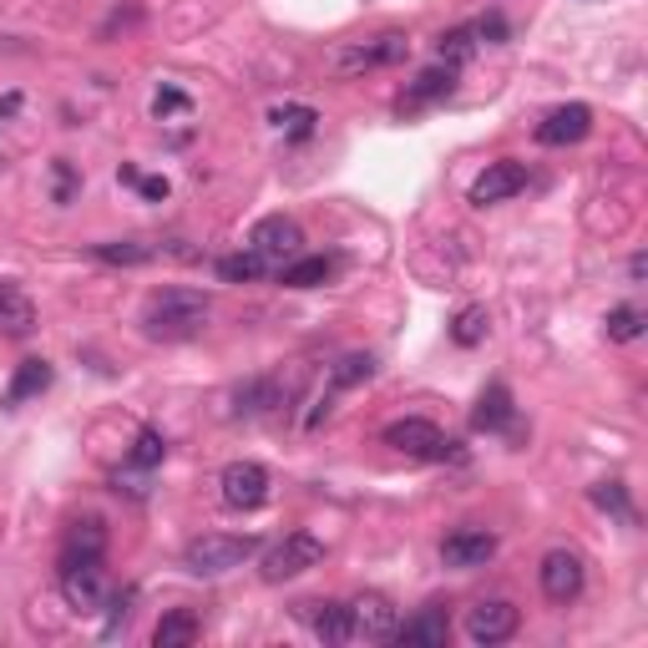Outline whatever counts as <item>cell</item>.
Wrapping results in <instances>:
<instances>
[{
	"label": "cell",
	"instance_id": "1",
	"mask_svg": "<svg viewBox=\"0 0 648 648\" xmlns=\"http://www.w3.org/2000/svg\"><path fill=\"white\" fill-rule=\"evenodd\" d=\"M208 315H213L208 294H198V289H158L143 309V334L147 340H193V334H203Z\"/></svg>",
	"mask_w": 648,
	"mask_h": 648
},
{
	"label": "cell",
	"instance_id": "2",
	"mask_svg": "<svg viewBox=\"0 0 648 648\" xmlns=\"http://www.w3.org/2000/svg\"><path fill=\"white\" fill-rule=\"evenodd\" d=\"M259 553V537H228V532H203L193 537L183 553L187 572H198V578H224V572L243 568L249 557Z\"/></svg>",
	"mask_w": 648,
	"mask_h": 648
},
{
	"label": "cell",
	"instance_id": "3",
	"mask_svg": "<svg viewBox=\"0 0 648 648\" xmlns=\"http://www.w3.org/2000/svg\"><path fill=\"white\" fill-rule=\"evenodd\" d=\"M410 56V36L406 31H385L375 41H360V46H334L330 52V71L334 77H355V71H375V67H396Z\"/></svg>",
	"mask_w": 648,
	"mask_h": 648
},
{
	"label": "cell",
	"instance_id": "4",
	"mask_svg": "<svg viewBox=\"0 0 648 648\" xmlns=\"http://www.w3.org/2000/svg\"><path fill=\"white\" fill-rule=\"evenodd\" d=\"M61 598L77 613H96L106 603V568L102 557H61Z\"/></svg>",
	"mask_w": 648,
	"mask_h": 648
},
{
	"label": "cell",
	"instance_id": "5",
	"mask_svg": "<svg viewBox=\"0 0 648 648\" xmlns=\"http://www.w3.org/2000/svg\"><path fill=\"white\" fill-rule=\"evenodd\" d=\"M385 446H396L400 456H416V462H446V456H456V441H446L436 425L421 421V416L385 425Z\"/></svg>",
	"mask_w": 648,
	"mask_h": 648
},
{
	"label": "cell",
	"instance_id": "6",
	"mask_svg": "<svg viewBox=\"0 0 648 648\" xmlns=\"http://www.w3.org/2000/svg\"><path fill=\"white\" fill-rule=\"evenodd\" d=\"M319 562H325V543L309 537V532H289L284 543L264 553V582H289L299 572L319 568Z\"/></svg>",
	"mask_w": 648,
	"mask_h": 648
},
{
	"label": "cell",
	"instance_id": "7",
	"mask_svg": "<svg viewBox=\"0 0 648 648\" xmlns=\"http://www.w3.org/2000/svg\"><path fill=\"white\" fill-rule=\"evenodd\" d=\"M218 487H224V502L234 512H259L269 502V471L259 462H228Z\"/></svg>",
	"mask_w": 648,
	"mask_h": 648
},
{
	"label": "cell",
	"instance_id": "8",
	"mask_svg": "<svg viewBox=\"0 0 648 648\" xmlns=\"http://www.w3.org/2000/svg\"><path fill=\"white\" fill-rule=\"evenodd\" d=\"M537 578H543V593L553 598V603H572V598L582 593V582H588V568H582L578 553H568V547H553V553L543 557Z\"/></svg>",
	"mask_w": 648,
	"mask_h": 648
},
{
	"label": "cell",
	"instance_id": "9",
	"mask_svg": "<svg viewBox=\"0 0 648 648\" xmlns=\"http://www.w3.org/2000/svg\"><path fill=\"white\" fill-rule=\"evenodd\" d=\"M249 249L264 253V259H294V253L305 249V228L294 224L289 213H269V218H259V224H253Z\"/></svg>",
	"mask_w": 648,
	"mask_h": 648
},
{
	"label": "cell",
	"instance_id": "10",
	"mask_svg": "<svg viewBox=\"0 0 648 648\" xmlns=\"http://www.w3.org/2000/svg\"><path fill=\"white\" fill-rule=\"evenodd\" d=\"M516 623H522L516 603L491 598V603H477V609L466 613V638H471V644H507V638L516 634Z\"/></svg>",
	"mask_w": 648,
	"mask_h": 648
},
{
	"label": "cell",
	"instance_id": "11",
	"mask_svg": "<svg viewBox=\"0 0 648 648\" xmlns=\"http://www.w3.org/2000/svg\"><path fill=\"white\" fill-rule=\"evenodd\" d=\"M491 557H497V532H487V527H462L441 543V562H446V568H462V572L487 568Z\"/></svg>",
	"mask_w": 648,
	"mask_h": 648
},
{
	"label": "cell",
	"instance_id": "12",
	"mask_svg": "<svg viewBox=\"0 0 648 648\" xmlns=\"http://www.w3.org/2000/svg\"><path fill=\"white\" fill-rule=\"evenodd\" d=\"M588 133H593V106H582V102L557 106V112H547V117L537 122V143H543V147L582 143Z\"/></svg>",
	"mask_w": 648,
	"mask_h": 648
},
{
	"label": "cell",
	"instance_id": "13",
	"mask_svg": "<svg viewBox=\"0 0 648 648\" xmlns=\"http://www.w3.org/2000/svg\"><path fill=\"white\" fill-rule=\"evenodd\" d=\"M522 187H527V168L512 162V158H502V162H491L477 183H471V203H477V208H491V203L516 198Z\"/></svg>",
	"mask_w": 648,
	"mask_h": 648
},
{
	"label": "cell",
	"instance_id": "14",
	"mask_svg": "<svg viewBox=\"0 0 648 648\" xmlns=\"http://www.w3.org/2000/svg\"><path fill=\"white\" fill-rule=\"evenodd\" d=\"M350 623H355V638H390L396 634V609H390V598L385 593H360L355 603H350Z\"/></svg>",
	"mask_w": 648,
	"mask_h": 648
},
{
	"label": "cell",
	"instance_id": "15",
	"mask_svg": "<svg viewBox=\"0 0 648 648\" xmlns=\"http://www.w3.org/2000/svg\"><path fill=\"white\" fill-rule=\"evenodd\" d=\"M396 638L400 648H446V638H451V618H446V609H421L416 618H406V623H396Z\"/></svg>",
	"mask_w": 648,
	"mask_h": 648
},
{
	"label": "cell",
	"instance_id": "16",
	"mask_svg": "<svg viewBox=\"0 0 648 648\" xmlns=\"http://www.w3.org/2000/svg\"><path fill=\"white\" fill-rule=\"evenodd\" d=\"M299 618L315 628V638L325 644H350L355 623H350V603H299Z\"/></svg>",
	"mask_w": 648,
	"mask_h": 648
},
{
	"label": "cell",
	"instance_id": "17",
	"mask_svg": "<svg viewBox=\"0 0 648 648\" xmlns=\"http://www.w3.org/2000/svg\"><path fill=\"white\" fill-rule=\"evenodd\" d=\"M0 330L15 334V340L36 330V305H31L26 289L11 284V278H0Z\"/></svg>",
	"mask_w": 648,
	"mask_h": 648
},
{
	"label": "cell",
	"instance_id": "18",
	"mask_svg": "<svg viewBox=\"0 0 648 648\" xmlns=\"http://www.w3.org/2000/svg\"><path fill=\"white\" fill-rule=\"evenodd\" d=\"M52 360H41V355H31V360H21L15 365V375H11V390H5V406H21V400H31V396H41L46 385H52Z\"/></svg>",
	"mask_w": 648,
	"mask_h": 648
},
{
	"label": "cell",
	"instance_id": "19",
	"mask_svg": "<svg viewBox=\"0 0 648 648\" xmlns=\"http://www.w3.org/2000/svg\"><path fill=\"white\" fill-rule=\"evenodd\" d=\"M512 416H516L512 390H507V385H487L477 410H471V425H477V431H502V425H512Z\"/></svg>",
	"mask_w": 648,
	"mask_h": 648
},
{
	"label": "cell",
	"instance_id": "20",
	"mask_svg": "<svg viewBox=\"0 0 648 648\" xmlns=\"http://www.w3.org/2000/svg\"><path fill=\"white\" fill-rule=\"evenodd\" d=\"M106 553V522L102 516H81L71 522L67 543H61V557H102Z\"/></svg>",
	"mask_w": 648,
	"mask_h": 648
},
{
	"label": "cell",
	"instance_id": "21",
	"mask_svg": "<svg viewBox=\"0 0 648 648\" xmlns=\"http://www.w3.org/2000/svg\"><path fill=\"white\" fill-rule=\"evenodd\" d=\"M456 92V71L451 67H431V71H421V77L410 81V92H406V102H400V112L406 106H421V102H441V96H451Z\"/></svg>",
	"mask_w": 648,
	"mask_h": 648
},
{
	"label": "cell",
	"instance_id": "22",
	"mask_svg": "<svg viewBox=\"0 0 648 648\" xmlns=\"http://www.w3.org/2000/svg\"><path fill=\"white\" fill-rule=\"evenodd\" d=\"M198 638V618L187 609H172V613H162V623L152 628V644L158 648H187Z\"/></svg>",
	"mask_w": 648,
	"mask_h": 648
},
{
	"label": "cell",
	"instance_id": "23",
	"mask_svg": "<svg viewBox=\"0 0 648 648\" xmlns=\"http://www.w3.org/2000/svg\"><path fill=\"white\" fill-rule=\"evenodd\" d=\"M330 259H319V253H309V259H294V264H284V274H278V284L284 289H319L325 278H330Z\"/></svg>",
	"mask_w": 648,
	"mask_h": 648
},
{
	"label": "cell",
	"instance_id": "24",
	"mask_svg": "<svg viewBox=\"0 0 648 648\" xmlns=\"http://www.w3.org/2000/svg\"><path fill=\"white\" fill-rule=\"evenodd\" d=\"M487 330H491V315H487V305H466L462 315L451 319V340L462 344V350H477V344L487 340Z\"/></svg>",
	"mask_w": 648,
	"mask_h": 648
},
{
	"label": "cell",
	"instance_id": "25",
	"mask_svg": "<svg viewBox=\"0 0 648 648\" xmlns=\"http://www.w3.org/2000/svg\"><path fill=\"white\" fill-rule=\"evenodd\" d=\"M92 259H102V264H147V259H158V249L143 239H112L92 243Z\"/></svg>",
	"mask_w": 648,
	"mask_h": 648
},
{
	"label": "cell",
	"instance_id": "26",
	"mask_svg": "<svg viewBox=\"0 0 648 648\" xmlns=\"http://www.w3.org/2000/svg\"><path fill=\"white\" fill-rule=\"evenodd\" d=\"M436 56H441V67H466L471 56H477V31L471 26H456V31H446V36L436 41Z\"/></svg>",
	"mask_w": 648,
	"mask_h": 648
},
{
	"label": "cell",
	"instance_id": "27",
	"mask_svg": "<svg viewBox=\"0 0 648 648\" xmlns=\"http://www.w3.org/2000/svg\"><path fill=\"white\" fill-rule=\"evenodd\" d=\"M264 253H253V249H243V253H228V259H218V278L224 284H253V278L264 274Z\"/></svg>",
	"mask_w": 648,
	"mask_h": 648
},
{
	"label": "cell",
	"instance_id": "28",
	"mask_svg": "<svg viewBox=\"0 0 648 648\" xmlns=\"http://www.w3.org/2000/svg\"><path fill=\"white\" fill-rule=\"evenodd\" d=\"M278 400L284 396H278L274 380H249L239 396H234V410H239V416H264V410H274Z\"/></svg>",
	"mask_w": 648,
	"mask_h": 648
},
{
	"label": "cell",
	"instance_id": "29",
	"mask_svg": "<svg viewBox=\"0 0 648 648\" xmlns=\"http://www.w3.org/2000/svg\"><path fill=\"white\" fill-rule=\"evenodd\" d=\"M588 497H593L598 512L618 516V522H634V502H628V487H623V481H598Z\"/></svg>",
	"mask_w": 648,
	"mask_h": 648
},
{
	"label": "cell",
	"instance_id": "30",
	"mask_svg": "<svg viewBox=\"0 0 648 648\" xmlns=\"http://www.w3.org/2000/svg\"><path fill=\"white\" fill-rule=\"evenodd\" d=\"M269 122H274L278 133H289V137H309L315 133V122H319V112L315 106H274Z\"/></svg>",
	"mask_w": 648,
	"mask_h": 648
},
{
	"label": "cell",
	"instance_id": "31",
	"mask_svg": "<svg viewBox=\"0 0 648 648\" xmlns=\"http://www.w3.org/2000/svg\"><path fill=\"white\" fill-rule=\"evenodd\" d=\"M162 456H168V436L162 431H137V441H133V466H143V471H152V466H162Z\"/></svg>",
	"mask_w": 648,
	"mask_h": 648
},
{
	"label": "cell",
	"instance_id": "32",
	"mask_svg": "<svg viewBox=\"0 0 648 648\" xmlns=\"http://www.w3.org/2000/svg\"><path fill=\"white\" fill-rule=\"evenodd\" d=\"M371 375H375V355H344L340 365L330 371V385L334 390H350V385L371 380Z\"/></svg>",
	"mask_w": 648,
	"mask_h": 648
},
{
	"label": "cell",
	"instance_id": "33",
	"mask_svg": "<svg viewBox=\"0 0 648 648\" xmlns=\"http://www.w3.org/2000/svg\"><path fill=\"white\" fill-rule=\"evenodd\" d=\"M638 334H644V309H634V305L609 309V340L613 344H628V340H638Z\"/></svg>",
	"mask_w": 648,
	"mask_h": 648
},
{
	"label": "cell",
	"instance_id": "34",
	"mask_svg": "<svg viewBox=\"0 0 648 648\" xmlns=\"http://www.w3.org/2000/svg\"><path fill=\"white\" fill-rule=\"evenodd\" d=\"M172 112H187V96L178 92V87H162V92L152 96V117H172Z\"/></svg>",
	"mask_w": 648,
	"mask_h": 648
},
{
	"label": "cell",
	"instance_id": "35",
	"mask_svg": "<svg viewBox=\"0 0 648 648\" xmlns=\"http://www.w3.org/2000/svg\"><path fill=\"white\" fill-rule=\"evenodd\" d=\"M471 31H477V41H491V46H502V41L512 36V31H507V21H502V15H481V21H477V26H471Z\"/></svg>",
	"mask_w": 648,
	"mask_h": 648
},
{
	"label": "cell",
	"instance_id": "36",
	"mask_svg": "<svg viewBox=\"0 0 648 648\" xmlns=\"http://www.w3.org/2000/svg\"><path fill=\"white\" fill-rule=\"evenodd\" d=\"M71 193H77V178H71V162L61 158L56 162V203H67Z\"/></svg>",
	"mask_w": 648,
	"mask_h": 648
},
{
	"label": "cell",
	"instance_id": "37",
	"mask_svg": "<svg viewBox=\"0 0 648 648\" xmlns=\"http://www.w3.org/2000/svg\"><path fill=\"white\" fill-rule=\"evenodd\" d=\"M137 193H143L147 203H162L172 187H168V178H137Z\"/></svg>",
	"mask_w": 648,
	"mask_h": 648
},
{
	"label": "cell",
	"instance_id": "38",
	"mask_svg": "<svg viewBox=\"0 0 648 648\" xmlns=\"http://www.w3.org/2000/svg\"><path fill=\"white\" fill-rule=\"evenodd\" d=\"M112 609H117V613H112V623H106V634H117L122 623H127V613H133V593H117V598H112Z\"/></svg>",
	"mask_w": 648,
	"mask_h": 648
},
{
	"label": "cell",
	"instance_id": "39",
	"mask_svg": "<svg viewBox=\"0 0 648 648\" xmlns=\"http://www.w3.org/2000/svg\"><path fill=\"white\" fill-rule=\"evenodd\" d=\"M15 112H21V96L5 92V96H0V117H15Z\"/></svg>",
	"mask_w": 648,
	"mask_h": 648
},
{
	"label": "cell",
	"instance_id": "40",
	"mask_svg": "<svg viewBox=\"0 0 648 648\" xmlns=\"http://www.w3.org/2000/svg\"><path fill=\"white\" fill-rule=\"evenodd\" d=\"M137 178H143V172H137V168H133V162H122V168H117V183L137 187Z\"/></svg>",
	"mask_w": 648,
	"mask_h": 648
}]
</instances>
